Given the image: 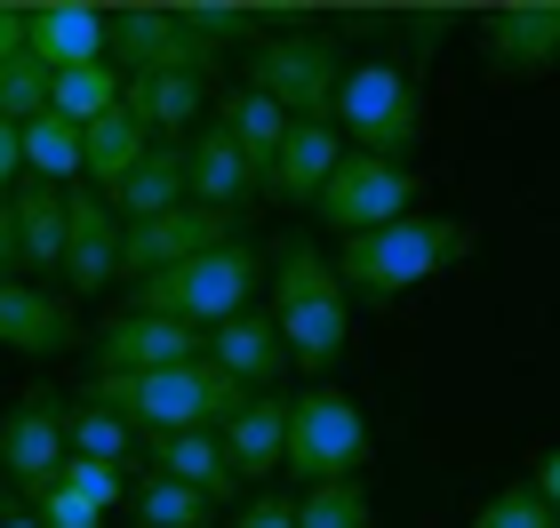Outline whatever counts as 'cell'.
<instances>
[{"mask_svg":"<svg viewBox=\"0 0 560 528\" xmlns=\"http://www.w3.org/2000/svg\"><path fill=\"white\" fill-rule=\"evenodd\" d=\"M272 272H280V281H272V320H280L289 361L328 376L345 361V337H352V305H345L337 265H328L304 233H289V240H280V257H272Z\"/></svg>","mask_w":560,"mask_h":528,"instance_id":"7a4b0ae2","label":"cell"},{"mask_svg":"<svg viewBox=\"0 0 560 528\" xmlns=\"http://www.w3.org/2000/svg\"><path fill=\"white\" fill-rule=\"evenodd\" d=\"M233 528H296V505H289V496H248Z\"/></svg>","mask_w":560,"mask_h":528,"instance_id":"8d00e7d4","label":"cell"},{"mask_svg":"<svg viewBox=\"0 0 560 528\" xmlns=\"http://www.w3.org/2000/svg\"><path fill=\"white\" fill-rule=\"evenodd\" d=\"M265 281V248L248 240H224L209 257L176 265V272H152V281L129 289V313H161V320H185V329H224L233 313H248V296Z\"/></svg>","mask_w":560,"mask_h":528,"instance_id":"277c9868","label":"cell"},{"mask_svg":"<svg viewBox=\"0 0 560 528\" xmlns=\"http://www.w3.org/2000/svg\"><path fill=\"white\" fill-rule=\"evenodd\" d=\"M296 528H369V489L361 481H320L296 496Z\"/></svg>","mask_w":560,"mask_h":528,"instance_id":"1f68e13d","label":"cell"},{"mask_svg":"<svg viewBox=\"0 0 560 528\" xmlns=\"http://www.w3.org/2000/svg\"><path fill=\"white\" fill-rule=\"evenodd\" d=\"M24 505L40 513V528H96V520H105L96 505H81V496H72L65 481H48V489H33V496H24Z\"/></svg>","mask_w":560,"mask_h":528,"instance_id":"d590c367","label":"cell"},{"mask_svg":"<svg viewBox=\"0 0 560 528\" xmlns=\"http://www.w3.org/2000/svg\"><path fill=\"white\" fill-rule=\"evenodd\" d=\"M24 257H16V216H9V200H0V281H16Z\"/></svg>","mask_w":560,"mask_h":528,"instance_id":"b9f144b4","label":"cell"},{"mask_svg":"<svg viewBox=\"0 0 560 528\" xmlns=\"http://www.w3.org/2000/svg\"><path fill=\"white\" fill-rule=\"evenodd\" d=\"M24 48H33L48 72L105 64V48H113V9H89V0H48V9H33Z\"/></svg>","mask_w":560,"mask_h":528,"instance_id":"9a60e30c","label":"cell"},{"mask_svg":"<svg viewBox=\"0 0 560 528\" xmlns=\"http://www.w3.org/2000/svg\"><path fill=\"white\" fill-rule=\"evenodd\" d=\"M89 409L120 416L137 441H161V433H224L248 400V385H233L217 361H185V368H144V376H120V368H96L81 385Z\"/></svg>","mask_w":560,"mask_h":528,"instance_id":"6da1fadb","label":"cell"},{"mask_svg":"<svg viewBox=\"0 0 560 528\" xmlns=\"http://www.w3.org/2000/svg\"><path fill=\"white\" fill-rule=\"evenodd\" d=\"M65 400L57 392H24L9 416H0V481H16L24 496L33 489H48L65 472V457H72V441H65Z\"/></svg>","mask_w":560,"mask_h":528,"instance_id":"7c38bea8","label":"cell"},{"mask_svg":"<svg viewBox=\"0 0 560 528\" xmlns=\"http://www.w3.org/2000/svg\"><path fill=\"white\" fill-rule=\"evenodd\" d=\"M361 465H369V416L337 385H313L304 400H289V472L304 489L352 481Z\"/></svg>","mask_w":560,"mask_h":528,"instance_id":"52a82bcc","label":"cell"},{"mask_svg":"<svg viewBox=\"0 0 560 528\" xmlns=\"http://www.w3.org/2000/svg\"><path fill=\"white\" fill-rule=\"evenodd\" d=\"M81 161H89V144H81V129H72V120L40 113L33 129H24V176H40V185L72 192V185H81Z\"/></svg>","mask_w":560,"mask_h":528,"instance_id":"4316f807","label":"cell"},{"mask_svg":"<svg viewBox=\"0 0 560 528\" xmlns=\"http://www.w3.org/2000/svg\"><path fill=\"white\" fill-rule=\"evenodd\" d=\"M209 361L233 376V385H272L280 368H289V344H280V320L272 313H233L224 329H209Z\"/></svg>","mask_w":560,"mask_h":528,"instance_id":"ac0fdd59","label":"cell"},{"mask_svg":"<svg viewBox=\"0 0 560 528\" xmlns=\"http://www.w3.org/2000/svg\"><path fill=\"white\" fill-rule=\"evenodd\" d=\"M345 161V137H337V120H289V144H280V168H272V192L280 200H313L328 192V176H337Z\"/></svg>","mask_w":560,"mask_h":528,"instance_id":"44dd1931","label":"cell"},{"mask_svg":"<svg viewBox=\"0 0 560 528\" xmlns=\"http://www.w3.org/2000/svg\"><path fill=\"white\" fill-rule=\"evenodd\" d=\"M96 368H120V376H144V368H185V361H209V337L185 329V320H161V313H113L96 329Z\"/></svg>","mask_w":560,"mask_h":528,"instance_id":"5bb4252c","label":"cell"},{"mask_svg":"<svg viewBox=\"0 0 560 528\" xmlns=\"http://www.w3.org/2000/svg\"><path fill=\"white\" fill-rule=\"evenodd\" d=\"M345 72H352V64L337 57V40H328L320 24H304V33L257 40V57H248V89H265L289 120H337Z\"/></svg>","mask_w":560,"mask_h":528,"instance_id":"5b68a950","label":"cell"},{"mask_svg":"<svg viewBox=\"0 0 560 528\" xmlns=\"http://www.w3.org/2000/svg\"><path fill=\"white\" fill-rule=\"evenodd\" d=\"M129 505H137V528H209V496L168 481V472H152L144 489H129Z\"/></svg>","mask_w":560,"mask_h":528,"instance_id":"f1b7e54d","label":"cell"},{"mask_svg":"<svg viewBox=\"0 0 560 528\" xmlns=\"http://www.w3.org/2000/svg\"><path fill=\"white\" fill-rule=\"evenodd\" d=\"M48 81H57V72H48L33 48H24L16 64H0V120H16V129H33V120L48 113Z\"/></svg>","mask_w":560,"mask_h":528,"instance_id":"4dcf8cb0","label":"cell"},{"mask_svg":"<svg viewBox=\"0 0 560 528\" xmlns=\"http://www.w3.org/2000/svg\"><path fill=\"white\" fill-rule=\"evenodd\" d=\"M0 344L9 352H65V344H81V313H72V296H48L33 281H0Z\"/></svg>","mask_w":560,"mask_h":528,"instance_id":"2e32d148","label":"cell"},{"mask_svg":"<svg viewBox=\"0 0 560 528\" xmlns=\"http://www.w3.org/2000/svg\"><path fill=\"white\" fill-rule=\"evenodd\" d=\"M113 281H120V209L96 185H72L65 192V289L96 296Z\"/></svg>","mask_w":560,"mask_h":528,"instance_id":"4fadbf2b","label":"cell"},{"mask_svg":"<svg viewBox=\"0 0 560 528\" xmlns=\"http://www.w3.org/2000/svg\"><path fill=\"white\" fill-rule=\"evenodd\" d=\"M185 144H152V153L137 161V176L113 192V209L120 224H144V216H168V209H185Z\"/></svg>","mask_w":560,"mask_h":528,"instance_id":"484cf974","label":"cell"},{"mask_svg":"<svg viewBox=\"0 0 560 528\" xmlns=\"http://www.w3.org/2000/svg\"><path fill=\"white\" fill-rule=\"evenodd\" d=\"M480 57L504 81H537V72H560V0H504V9L472 16Z\"/></svg>","mask_w":560,"mask_h":528,"instance_id":"8fae6325","label":"cell"},{"mask_svg":"<svg viewBox=\"0 0 560 528\" xmlns=\"http://www.w3.org/2000/svg\"><path fill=\"white\" fill-rule=\"evenodd\" d=\"M24 33H33V9H9V0H0V64L24 57Z\"/></svg>","mask_w":560,"mask_h":528,"instance_id":"74e56055","label":"cell"},{"mask_svg":"<svg viewBox=\"0 0 560 528\" xmlns=\"http://www.w3.org/2000/svg\"><path fill=\"white\" fill-rule=\"evenodd\" d=\"M528 489H537V496H545V505L560 513V441H552V448H545V457H537V481H528Z\"/></svg>","mask_w":560,"mask_h":528,"instance_id":"60d3db41","label":"cell"},{"mask_svg":"<svg viewBox=\"0 0 560 528\" xmlns=\"http://www.w3.org/2000/svg\"><path fill=\"white\" fill-rule=\"evenodd\" d=\"M328 233H385L417 209V168L409 161H376V153H345L337 176H328V192L313 200Z\"/></svg>","mask_w":560,"mask_h":528,"instance_id":"ba28073f","label":"cell"},{"mask_svg":"<svg viewBox=\"0 0 560 528\" xmlns=\"http://www.w3.org/2000/svg\"><path fill=\"white\" fill-rule=\"evenodd\" d=\"M0 528H40V513L24 505V489H16V481H0Z\"/></svg>","mask_w":560,"mask_h":528,"instance_id":"ab89813d","label":"cell"},{"mask_svg":"<svg viewBox=\"0 0 560 528\" xmlns=\"http://www.w3.org/2000/svg\"><path fill=\"white\" fill-rule=\"evenodd\" d=\"M233 240V216L224 209H200V200H185V209L168 216H144V224H120V281H152V272H176L192 257H209V248Z\"/></svg>","mask_w":560,"mask_h":528,"instance_id":"9c48e42d","label":"cell"},{"mask_svg":"<svg viewBox=\"0 0 560 528\" xmlns=\"http://www.w3.org/2000/svg\"><path fill=\"white\" fill-rule=\"evenodd\" d=\"M9 216H16V257L24 272H65V192L24 176L9 192Z\"/></svg>","mask_w":560,"mask_h":528,"instance_id":"603a6c76","label":"cell"},{"mask_svg":"<svg viewBox=\"0 0 560 528\" xmlns=\"http://www.w3.org/2000/svg\"><path fill=\"white\" fill-rule=\"evenodd\" d=\"M472 257V224L456 216H400L385 233H352L345 257H337V281L361 289V296H400V289H424L441 281L448 265Z\"/></svg>","mask_w":560,"mask_h":528,"instance_id":"3957f363","label":"cell"},{"mask_svg":"<svg viewBox=\"0 0 560 528\" xmlns=\"http://www.w3.org/2000/svg\"><path fill=\"white\" fill-rule=\"evenodd\" d=\"M176 16H185L209 48H233V40H248V24H265V9H241V0H185Z\"/></svg>","mask_w":560,"mask_h":528,"instance_id":"d6a6232c","label":"cell"},{"mask_svg":"<svg viewBox=\"0 0 560 528\" xmlns=\"http://www.w3.org/2000/svg\"><path fill=\"white\" fill-rule=\"evenodd\" d=\"M472 528H552V505H545L537 489H497Z\"/></svg>","mask_w":560,"mask_h":528,"instance_id":"e575fe53","label":"cell"},{"mask_svg":"<svg viewBox=\"0 0 560 528\" xmlns=\"http://www.w3.org/2000/svg\"><path fill=\"white\" fill-rule=\"evenodd\" d=\"M57 481L81 496V505H96V513H113L120 496H129V481H120V465H96V457H65V472Z\"/></svg>","mask_w":560,"mask_h":528,"instance_id":"836d02e7","label":"cell"},{"mask_svg":"<svg viewBox=\"0 0 560 528\" xmlns=\"http://www.w3.org/2000/svg\"><path fill=\"white\" fill-rule=\"evenodd\" d=\"M337 120H345V137H352V153H376V161H400V153H417V137H424V89H417V72L409 64H352L345 72V96H337Z\"/></svg>","mask_w":560,"mask_h":528,"instance_id":"8992f818","label":"cell"},{"mask_svg":"<svg viewBox=\"0 0 560 528\" xmlns=\"http://www.w3.org/2000/svg\"><path fill=\"white\" fill-rule=\"evenodd\" d=\"M224 457H233V472L241 481H272L280 465H289V400H272V392H257L248 409L224 424Z\"/></svg>","mask_w":560,"mask_h":528,"instance_id":"ffe728a7","label":"cell"},{"mask_svg":"<svg viewBox=\"0 0 560 528\" xmlns=\"http://www.w3.org/2000/svg\"><path fill=\"white\" fill-rule=\"evenodd\" d=\"M120 105L144 120L152 144H168L176 129H192V120H200L209 81H192V72H137V81H120Z\"/></svg>","mask_w":560,"mask_h":528,"instance_id":"7402d4cb","label":"cell"},{"mask_svg":"<svg viewBox=\"0 0 560 528\" xmlns=\"http://www.w3.org/2000/svg\"><path fill=\"white\" fill-rule=\"evenodd\" d=\"M144 448H152V472H168V481L200 489L209 505H224V496L241 489V472H233V457H224L217 433H161V441H144Z\"/></svg>","mask_w":560,"mask_h":528,"instance_id":"cb8c5ba5","label":"cell"},{"mask_svg":"<svg viewBox=\"0 0 560 528\" xmlns=\"http://www.w3.org/2000/svg\"><path fill=\"white\" fill-rule=\"evenodd\" d=\"M81 144H89V161H81V185H96L105 200H113L120 185H129V176H137V161L152 153L144 120H137L129 105H120V113H105L96 129H81Z\"/></svg>","mask_w":560,"mask_h":528,"instance_id":"d4e9b609","label":"cell"},{"mask_svg":"<svg viewBox=\"0 0 560 528\" xmlns=\"http://www.w3.org/2000/svg\"><path fill=\"white\" fill-rule=\"evenodd\" d=\"M113 57H120V81H137V72H192V81H209L217 48L176 9L137 0V9H113Z\"/></svg>","mask_w":560,"mask_h":528,"instance_id":"30bf717a","label":"cell"},{"mask_svg":"<svg viewBox=\"0 0 560 528\" xmlns=\"http://www.w3.org/2000/svg\"><path fill=\"white\" fill-rule=\"evenodd\" d=\"M185 192L200 200V209H224L233 216L248 192H265L257 185V168H248V153L224 129H200V137H185Z\"/></svg>","mask_w":560,"mask_h":528,"instance_id":"e0dca14e","label":"cell"},{"mask_svg":"<svg viewBox=\"0 0 560 528\" xmlns=\"http://www.w3.org/2000/svg\"><path fill=\"white\" fill-rule=\"evenodd\" d=\"M217 129L241 144V153H248V168H257V185L272 192L280 144H289V113H280L265 89H224V96H217Z\"/></svg>","mask_w":560,"mask_h":528,"instance_id":"d6986e66","label":"cell"},{"mask_svg":"<svg viewBox=\"0 0 560 528\" xmlns=\"http://www.w3.org/2000/svg\"><path fill=\"white\" fill-rule=\"evenodd\" d=\"M65 441H72V457H96V465H129V457H137V433H129L120 416L89 409V400L65 416Z\"/></svg>","mask_w":560,"mask_h":528,"instance_id":"f546056e","label":"cell"},{"mask_svg":"<svg viewBox=\"0 0 560 528\" xmlns=\"http://www.w3.org/2000/svg\"><path fill=\"white\" fill-rule=\"evenodd\" d=\"M16 176H24V129L0 120V185H16Z\"/></svg>","mask_w":560,"mask_h":528,"instance_id":"f35d334b","label":"cell"},{"mask_svg":"<svg viewBox=\"0 0 560 528\" xmlns=\"http://www.w3.org/2000/svg\"><path fill=\"white\" fill-rule=\"evenodd\" d=\"M48 113H57V120H72V129H96L105 113H120V72H113V64L57 72V81H48Z\"/></svg>","mask_w":560,"mask_h":528,"instance_id":"83f0119b","label":"cell"}]
</instances>
